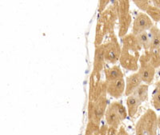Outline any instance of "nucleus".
<instances>
[{"mask_svg": "<svg viewBox=\"0 0 160 135\" xmlns=\"http://www.w3.org/2000/svg\"><path fill=\"white\" fill-rule=\"evenodd\" d=\"M142 79L140 77L139 74L135 73L133 74L132 75L129 76L127 79V82H126V91L125 94L127 95H131L135 89L141 85L142 82Z\"/></svg>", "mask_w": 160, "mask_h": 135, "instance_id": "4", "label": "nucleus"}, {"mask_svg": "<svg viewBox=\"0 0 160 135\" xmlns=\"http://www.w3.org/2000/svg\"><path fill=\"white\" fill-rule=\"evenodd\" d=\"M135 2L140 9L143 10V11H147L148 7L150 6L149 2H148V1H138V2H137V1H135Z\"/></svg>", "mask_w": 160, "mask_h": 135, "instance_id": "18", "label": "nucleus"}, {"mask_svg": "<svg viewBox=\"0 0 160 135\" xmlns=\"http://www.w3.org/2000/svg\"><path fill=\"white\" fill-rule=\"evenodd\" d=\"M106 77L109 82H112L122 78V73L118 66H113L106 71Z\"/></svg>", "mask_w": 160, "mask_h": 135, "instance_id": "11", "label": "nucleus"}, {"mask_svg": "<svg viewBox=\"0 0 160 135\" xmlns=\"http://www.w3.org/2000/svg\"><path fill=\"white\" fill-rule=\"evenodd\" d=\"M132 94L139 99L141 102L146 101L148 98V85H140Z\"/></svg>", "mask_w": 160, "mask_h": 135, "instance_id": "12", "label": "nucleus"}, {"mask_svg": "<svg viewBox=\"0 0 160 135\" xmlns=\"http://www.w3.org/2000/svg\"><path fill=\"white\" fill-rule=\"evenodd\" d=\"M153 105L155 109L160 110V87L158 86L153 94Z\"/></svg>", "mask_w": 160, "mask_h": 135, "instance_id": "16", "label": "nucleus"}, {"mask_svg": "<svg viewBox=\"0 0 160 135\" xmlns=\"http://www.w3.org/2000/svg\"><path fill=\"white\" fill-rule=\"evenodd\" d=\"M108 89L111 96L115 98L120 97L125 89V82H124L123 78H121L115 81H112V82H109Z\"/></svg>", "mask_w": 160, "mask_h": 135, "instance_id": "5", "label": "nucleus"}, {"mask_svg": "<svg viewBox=\"0 0 160 135\" xmlns=\"http://www.w3.org/2000/svg\"><path fill=\"white\" fill-rule=\"evenodd\" d=\"M151 37V50H158L160 48V30L156 27H153L150 30Z\"/></svg>", "mask_w": 160, "mask_h": 135, "instance_id": "7", "label": "nucleus"}, {"mask_svg": "<svg viewBox=\"0 0 160 135\" xmlns=\"http://www.w3.org/2000/svg\"><path fill=\"white\" fill-rule=\"evenodd\" d=\"M158 86H159V87H160V81L158 82Z\"/></svg>", "mask_w": 160, "mask_h": 135, "instance_id": "24", "label": "nucleus"}, {"mask_svg": "<svg viewBox=\"0 0 160 135\" xmlns=\"http://www.w3.org/2000/svg\"><path fill=\"white\" fill-rule=\"evenodd\" d=\"M149 54L150 63L155 68L160 66V55L158 50H151Z\"/></svg>", "mask_w": 160, "mask_h": 135, "instance_id": "13", "label": "nucleus"}, {"mask_svg": "<svg viewBox=\"0 0 160 135\" xmlns=\"http://www.w3.org/2000/svg\"><path fill=\"white\" fill-rule=\"evenodd\" d=\"M157 125H158V129L160 130V116L158 118H157Z\"/></svg>", "mask_w": 160, "mask_h": 135, "instance_id": "23", "label": "nucleus"}, {"mask_svg": "<svg viewBox=\"0 0 160 135\" xmlns=\"http://www.w3.org/2000/svg\"><path fill=\"white\" fill-rule=\"evenodd\" d=\"M142 65L139 69V74L141 79L142 82L146 83H150L154 79L155 74V68L152 66L150 63L149 55L148 56H143L142 58Z\"/></svg>", "mask_w": 160, "mask_h": 135, "instance_id": "3", "label": "nucleus"}, {"mask_svg": "<svg viewBox=\"0 0 160 135\" xmlns=\"http://www.w3.org/2000/svg\"><path fill=\"white\" fill-rule=\"evenodd\" d=\"M153 27L152 21L147 14L138 13L133 24V34L137 35L148 30H151Z\"/></svg>", "mask_w": 160, "mask_h": 135, "instance_id": "2", "label": "nucleus"}, {"mask_svg": "<svg viewBox=\"0 0 160 135\" xmlns=\"http://www.w3.org/2000/svg\"><path fill=\"white\" fill-rule=\"evenodd\" d=\"M105 59V47L102 46L96 51L95 55V65L96 66H102V62Z\"/></svg>", "mask_w": 160, "mask_h": 135, "instance_id": "15", "label": "nucleus"}, {"mask_svg": "<svg viewBox=\"0 0 160 135\" xmlns=\"http://www.w3.org/2000/svg\"><path fill=\"white\" fill-rule=\"evenodd\" d=\"M136 39L138 46H143L144 49L151 48V37L148 31H144L136 35Z\"/></svg>", "mask_w": 160, "mask_h": 135, "instance_id": "10", "label": "nucleus"}, {"mask_svg": "<svg viewBox=\"0 0 160 135\" xmlns=\"http://www.w3.org/2000/svg\"><path fill=\"white\" fill-rule=\"evenodd\" d=\"M141 101L138 99H137L135 96L133 94L130 95L128 98L127 100V103H128V112H129V115L131 117H134L135 113L138 111V109L139 107L140 104H141Z\"/></svg>", "mask_w": 160, "mask_h": 135, "instance_id": "8", "label": "nucleus"}, {"mask_svg": "<svg viewBox=\"0 0 160 135\" xmlns=\"http://www.w3.org/2000/svg\"><path fill=\"white\" fill-rule=\"evenodd\" d=\"M118 53L116 46L111 45L105 47V59L110 62H115L118 60Z\"/></svg>", "mask_w": 160, "mask_h": 135, "instance_id": "9", "label": "nucleus"}, {"mask_svg": "<svg viewBox=\"0 0 160 135\" xmlns=\"http://www.w3.org/2000/svg\"><path fill=\"white\" fill-rule=\"evenodd\" d=\"M157 118L155 112L149 110L140 120L144 131L148 135H157Z\"/></svg>", "mask_w": 160, "mask_h": 135, "instance_id": "1", "label": "nucleus"}, {"mask_svg": "<svg viewBox=\"0 0 160 135\" xmlns=\"http://www.w3.org/2000/svg\"><path fill=\"white\" fill-rule=\"evenodd\" d=\"M147 13H148V16L152 19V20L155 21V22H158L160 21V9L157 8L154 6L150 5L148 7V10H147Z\"/></svg>", "mask_w": 160, "mask_h": 135, "instance_id": "14", "label": "nucleus"}, {"mask_svg": "<svg viewBox=\"0 0 160 135\" xmlns=\"http://www.w3.org/2000/svg\"><path fill=\"white\" fill-rule=\"evenodd\" d=\"M108 135H118V131H117L116 128L111 126L109 128V130H108Z\"/></svg>", "mask_w": 160, "mask_h": 135, "instance_id": "20", "label": "nucleus"}, {"mask_svg": "<svg viewBox=\"0 0 160 135\" xmlns=\"http://www.w3.org/2000/svg\"><path fill=\"white\" fill-rule=\"evenodd\" d=\"M106 120L110 126L115 128H117V126L119 125L120 122L122 121L119 115L117 113L116 110L114 109V107L111 105L106 112Z\"/></svg>", "mask_w": 160, "mask_h": 135, "instance_id": "6", "label": "nucleus"}, {"mask_svg": "<svg viewBox=\"0 0 160 135\" xmlns=\"http://www.w3.org/2000/svg\"><path fill=\"white\" fill-rule=\"evenodd\" d=\"M145 131H144V129L142 127V124L139 122L138 126H137V130H136V135H145Z\"/></svg>", "mask_w": 160, "mask_h": 135, "instance_id": "19", "label": "nucleus"}, {"mask_svg": "<svg viewBox=\"0 0 160 135\" xmlns=\"http://www.w3.org/2000/svg\"><path fill=\"white\" fill-rule=\"evenodd\" d=\"M111 106H112L113 107H114V109L116 110L117 113L119 115V117L121 118L122 120L126 118V117H127V112H126L125 108H124L122 105L120 104V103H118V102H115V103L111 105Z\"/></svg>", "mask_w": 160, "mask_h": 135, "instance_id": "17", "label": "nucleus"}, {"mask_svg": "<svg viewBox=\"0 0 160 135\" xmlns=\"http://www.w3.org/2000/svg\"><path fill=\"white\" fill-rule=\"evenodd\" d=\"M158 53H159V55H160V48L158 50Z\"/></svg>", "mask_w": 160, "mask_h": 135, "instance_id": "25", "label": "nucleus"}, {"mask_svg": "<svg viewBox=\"0 0 160 135\" xmlns=\"http://www.w3.org/2000/svg\"><path fill=\"white\" fill-rule=\"evenodd\" d=\"M153 4H154V7L160 9V0H158V1H153Z\"/></svg>", "mask_w": 160, "mask_h": 135, "instance_id": "21", "label": "nucleus"}, {"mask_svg": "<svg viewBox=\"0 0 160 135\" xmlns=\"http://www.w3.org/2000/svg\"><path fill=\"white\" fill-rule=\"evenodd\" d=\"M118 135H128V133L123 130V128H122V129L119 130V132H118Z\"/></svg>", "mask_w": 160, "mask_h": 135, "instance_id": "22", "label": "nucleus"}]
</instances>
